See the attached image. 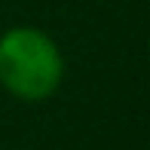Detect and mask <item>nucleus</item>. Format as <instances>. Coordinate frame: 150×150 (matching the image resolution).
Here are the masks:
<instances>
[{"label": "nucleus", "instance_id": "obj_1", "mask_svg": "<svg viewBox=\"0 0 150 150\" xmlns=\"http://www.w3.org/2000/svg\"><path fill=\"white\" fill-rule=\"evenodd\" d=\"M64 61L49 34L12 28L0 37V86L18 101H43L58 89Z\"/></svg>", "mask_w": 150, "mask_h": 150}]
</instances>
